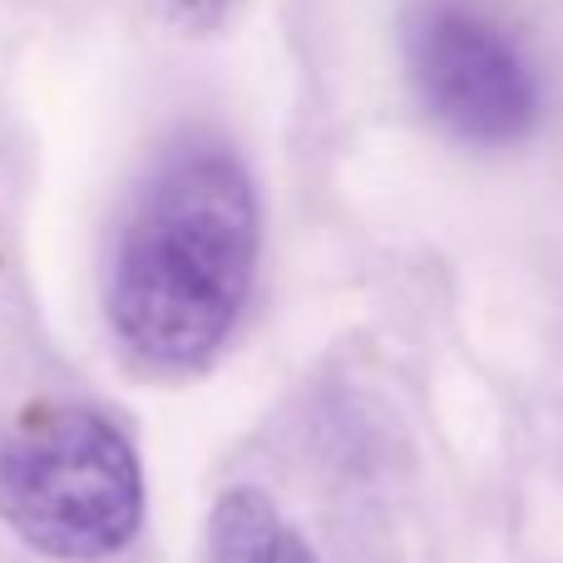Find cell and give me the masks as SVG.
Masks as SVG:
<instances>
[{"label": "cell", "mask_w": 563, "mask_h": 563, "mask_svg": "<svg viewBox=\"0 0 563 563\" xmlns=\"http://www.w3.org/2000/svg\"><path fill=\"white\" fill-rule=\"evenodd\" d=\"M203 563H321L277 499L257 485H233L213 499L203 534Z\"/></svg>", "instance_id": "obj_4"}, {"label": "cell", "mask_w": 563, "mask_h": 563, "mask_svg": "<svg viewBox=\"0 0 563 563\" xmlns=\"http://www.w3.org/2000/svg\"><path fill=\"white\" fill-rule=\"evenodd\" d=\"M263 263V203L218 139H184L154 164L114 233L104 321L148 376H198L233 341Z\"/></svg>", "instance_id": "obj_1"}, {"label": "cell", "mask_w": 563, "mask_h": 563, "mask_svg": "<svg viewBox=\"0 0 563 563\" xmlns=\"http://www.w3.org/2000/svg\"><path fill=\"white\" fill-rule=\"evenodd\" d=\"M148 5L174 30H184V35H208V30H218L228 15V0H148Z\"/></svg>", "instance_id": "obj_5"}, {"label": "cell", "mask_w": 563, "mask_h": 563, "mask_svg": "<svg viewBox=\"0 0 563 563\" xmlns=\"http://www.w3.org/2000/svg\"><path fill=\"white\" fill-rule=\"evenodd\" d=\"M144 515V460L109 410L65 400L0 426V525L40 559H119Z\"/></svg>", "instance_id": "obj_2"}, {"label": "cell", "mask_w": 563, "mask_h": 563, "mask_svg": "<svg viewBox=\"0 0 563 563\" xmlns=\"http://www.w3.org/2000/svg\"><path fill=\"white\" fill-rule=\"evenodd\" d=\"M406 75L420 109L470 148H515L539 124L529 49L485 0H416L406 10Z\"/></svg>", "instance_id": "obj_3"}]
</instances>
